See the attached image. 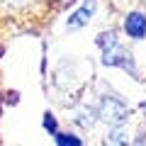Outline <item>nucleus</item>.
Listing matches in <instances>:
<instances>
[{
	"mask_svg": "<svg viewBox=\"0 0 146 146\" xmlns=\"http://www.w3.org/2000/svg\"><path fill=\"white\" fill-rule=\"evenodd\" d=\"M54 141H56L58 146H80V144H83V139H80V136L66 134V131H56V134H54Z\"/></svg>",
	"mask_w": 146,
	"mask_h": 146,
	"instance_id": "0eeeda50",
	"label": "nucleus"
},
{
	"mask_svg": "<svg viewBox=\"0 0 146 146\" xmlns=\"http://www.w3.org/2000/svg\"><path fill=\"white\" fill-rule=\"evenodd\" d=\"M44 129H46L49 134H56V119H54L51 112H46V115H44Z\"/></svg>",
	"mask_w": 146,
	"mask_h": 146,
	"instance_id": "6e6552de",
	"label": "nucleus"
},
{
	"mask_svg": "<svg viewBox=\"0 0 146 146\" xmlns=\"http://www.w3.org/2000/svg\"><path fill=\"white\" fill-rule=\"evenodd\" d=\"M93 15H95V0H83V5H80L78 10L68 17V27H71V29L85 27V25L90 22V17H93Z\"/></svg>",
	"mask_w": 146,
	"mask_h": 146,
	"instance_id": "20e7f679",
	"label": "nucleus"
},
{
	"mask_svg": "<svg viewBox=\"0 0 146 146\" xmlns=\"http://www.w3.org/2000/svg\"><path fill=\"white\" fill-rule=\"evenodd\" d=\"M73 122L80 127V129H90V127L98 122V115H95V107H78L73 112Z\"/></svg>",
	"mask_w": 146,
	"mask_h": 146,
	"instance_id": "39448f33",
	"label": "nucleus"
},
{
	"mask_svg": "<svg viewBox=\"0 0 146 146\" xmlns=\"http://www.w3.org/2000/svg\"><path fill=\"white\" fill-rule=\"evenodd\" d=\"M58 3H61V5H68V3H73V0H58Z\"/></svg>",
	"mask_w": 146,
	"mask_h": 146,
	"instance_id": "9b49d317",
	"label": "nucleus"
},
{
	"mask_svg": "<svg viewBox=\"0 0 146 146\" xmlns=\"http://www.w3.org/2000/svg\"><path fill=\"white\" fill-rule=\"evenodd\" d=\"M95 115H98L100 122H105V124H122V122H127V117H129V105L124 102V100L119 98H112V95H105V98L98 100V105H95Z\"/></svg>",
	"mask_w": 146,
	"mask_h": 146,
	"instance_id": "f257e3e1",
	"label": "nucleus"
},
{
	"mask_svg": "<svg viewBox=\"0 0 146 146\" xmlns=\"http://www.w3.org/2000/svg\"><path fill=\"white\" fill-rule=\"evenodd\" d=\"M0 3H5V5H12V7H22L27 0H0Z\"/></svg>",
	"mask_w": 146,
	"mask_h": 146,
	"instance_id": "1a4fd4ad",
	"label": "nucleus"
},
{
	"mask_svg": "<svg viewBox=\"0 0 146 146\" xmlns=\"http://www.w3.org/2000/svg\"><path fill=\"white\" fill-rule=\"evenodd\" d=\"M124 32H127L129 39H134V42L146 39V12H141V10L129 12L127 20H124Z\"/></svg>",
	"mask_w": 146,
	"mask_h": 146,
	"instance_id": "7ed1b4c3",
	"label": "nucleus"
},
{
	"mask_svg": "<svg viewBox=\"0 0 146 146\" xmlns=\"http://www.w3.org/2000/svg\"><path fill=\"white\" fill-rule=\"evenodd\" d=\"M102 51V63L105 66H117V68H127L129 73H134V61H131V54L127 51L124 46L119 44V39L112 44H107Z\"/></svg>",
	"mask_w": 146,
	"mask_h": 146,
	"instance_id": "f03ea898",
	"label": "nucleus"
},
{
	"mask_svg": "<svg viewBox=\"0 0 146 146\" xmlns=\"http://www.w3.org/2000/svg\"><path fill=\"white\" fill-rule=\"evenodd\" d=\"M127 131H124V122L122 124H112V129H110V134H107V144H127Z\"/></svg>",
	"mask_w": 146,
	"mask_h": 146,
	"instance_id": "423d86ee",
	"label": "nucleus"
},
{
	"mask_svg": "<svg viewBox=\"0 0 146 146\" xmlns=\"http://www.w3.org/2000/svg\"><path fill=\"white\" fill-rule=\"evenodd\" d=\"M139 107H141V112H144V115H146V100H144V102L139 105Z\"/></svg>",
	"mask_w": 146,
	"mask_h": 146,
	"instance_id": "9d476101",
	"label": "nucleus"
}]
</instances>
